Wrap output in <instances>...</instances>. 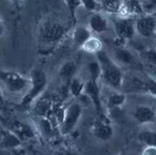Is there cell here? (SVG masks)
I'll list each match as a JSON object with an SVG mask.
<instances>
[{"mask_svg":"<svg viewBox=\"0 0 156 155\" xmlns=\"http://www.w3.org/2000/svg\"><path fill=\"white\" fill-rule=\"evenodd\" d=\"M69 33V28L60 20L47 19L42 22L38 31L37 48L42 55L52 54L65 40Z\"/></svg>","mask_w":156,"mask_h":155,"instance_id":"obj_1","label":"cell"},{"mask_svg":"<svg viewBox=\"0 0 156 155\" xmlns=\"http://www.w3.org/2000/svg\"><path fill=\"white\" fill-rule=\"evenodd\" d=\"M96 58L100 63L102 79L111 89L121 90L125 80V73L122 66L103 50L96 55Z\"/></svg>","mask_w":156,"mask_h":155,"instance_id":"obj_2","label":"cell"},{"mask_svg":"<svg viewBox=\"0 0 156 155\" xmlns=\"http://www.w3.org/2000/svg\"><path fill=\"white\" fill-rule=\"evenodd\" d=\"M31 84L26 94L22 97L21 107L28 109L34 105L35 102L38 101L41 95L44 92L48 87V79L47 73L41 68H34L30 73Z\"/></svg>","mask_w":156,"mask_h":155,"instance_id":"obj_3","label":"cell"},{"mask_svg":"<svg viewBox=\"0 0 156 155\" xmlns=\"http://www.w3.org/2000/svg\"><path fill=\"white\" fill-rule=\"evenodd\" d=\"M0 80L4 89L12 95H25L31 84L30 77L12 70H1Z\"/></svg>","mask_w":156,"mask_h":155,"instance_id":"obj_4","label":"cell"},{"mask_svg":"<svg viewBox=\"0 0 156 155\" xmlns=\"http://www.w3.org/2000/svg\"><path fill=\"white\" fill-rule=\"evenodd\" d=\"M82 105L79 102H71L65 107L60 123V132L64 136L71 133L77 126L82 117Z\"/></svg>","mask_w":156,"mask_h":155,"instance_id":"obj_5","label":"cell"},{"mask_svg":"<svg viewBox=\"0 0 156 155\" xmlns=\"http://www.w3.org/2000/svg\"><path fill=\"white\" fill-rule=\"evenodd\" d=\"M113 28L118 40L121 42H128L136 34L135 30V19L128 16L116 15L113 20Z\"/></svg>","mask_w":156,"mask_h":155,"instance_id":"obj_6","label":"cell"},{"mask_svg":"<svg viewBox=\"0 0 156 155\" xmlns=\"http://www.w3.org/2000/svg\"><path fill=\"white\" fill-rule=\"evenodd\" d=\"M136 34L149 39L156 36V16L152 13H143L135 19Z\"/></svg>","mask_w":156,"mask_h":155,"instance_id":"obj_7","label":"cell"},{"mask_svg":"<svg viewBox=\"0 0 156 155\" xmlns=\"http://www.w3.org/2000/svg\"><path fill=\"white\" fill-rule=\"evenodd\" d=\"M84 94L87 96V99L91 102L94 109L96 110L98 115L102 116L103 112V101H102V95L99 83L97 81H93L88 79L86 81Z\"/></svg>","mask_w":156,"mask_h":155,"instance_id":"obj_8","label":"cell"},{"mask_svg":"<svg viewBox=\"0 0 156 155\" xmlns=\"http://www.w3.org/2000/svg\"><path fill=\"white\" fill-rule=\"evenodd\" d=\"M91 132L97 139L102 141H108L114 136V129L110 122L104 116H100L93 123L91 126Z\"/></svg>","mask_w":156,"mask_h":155,"instance_id":"obj_9","label":"cell"},{"mask_svg":"<svg viewBox=\"0 0 156 155\" xmlns=\"http://www.w3.org/2000/svg\"><path fill=\"white\" fill-rule=\"evenodd\" d=\"M88 27L93 34H104L109 30V20L99 11L92 12L88 20Z\"/></svg>","mask_w":156,"mask_h":155,"instance_id":"obj_10","label":"cell"},{"mask_svg":"<svg viewBox=\"0 0 156 155\" xmlns=\"http://www.w3.org/2000/svg\"><path fill=\"white\" fill-rule=\"evenodd\" d=\"M133 118L139 125L151 124L156 120V111L148 106H138L133 111Z\"/></svg>","mask_w":156,"mask_h":155,"instance_id":"obj_11","label":"cell"},{"mask_svg":"<svg viewBox=\"0 0 156 155\" xmlns=\"http://www.w3.org/2000/svg\"><path fill=\"white\" fill-rule=\"evenodd\" d=\"M126 102V95L121 90L112 89L106 97V108L108 111H114L122 108Z\"/></svg>","mask_w":156,"mask_h":155,"instance_id":"obj_12","label":"cell"},{"mask_svg":"<svg viewBox=\"0 0 156 155\" xmlns=\"http://www.w3.org/2000/svg\"><path fill=\"white\" fill-rule=\"evenodd\" d=\"M0 144L2 149H15L21 146L22 140L12 129H5L1 130Z\"/></svg>","mask_w":156,"mask_h":155,"instance_id":"obj_13","label":"cell"},{"mask_svg":"<svg viewBox=\"0 0 156 155\" xmlns=\"http://www.w3.org/2000/svg\"><path fill=\"white\" fill-rule=\"evenodd\" d=\"M116 62L121 65V66H130L136 62L134 55L131 52L129 48H126L125 47L120 46L118 47L114 51V58Z\"/></svg>","mask_w":156,"mask_h":155,"instance_id":"obj_14","label":"cell"},{"mask_svg":"<svg viewBox=\"0 0 156 155\" xmlns=\"http://www.w3.org/2000/svg\"><path fill=\"white\" fill-rule=\"evenodd\" d=\"M93 36V32L90 30L88 26H76L74 29L72 30L71 33V40L73 44L76 48H81L84 43L87 41L89 38H91Z\"/></svg>","mask_w":156,"mask_h":155,"instance_id":"obj_15","label":"cell"},{"mask_svg":"<svg viewBox=\"0 0 156 155\" xmlns=\"http://www.w3.org/2000/svg\"><path fill=\"white\" fill-rule=\"evenodd\" d=\"M145 13L143 9L142 2L139 0H122V8L121 11V16H128V17H133V16H139Z\"/></svg>","mask_w":156,"mask_h":155,"instance_id":"obj_16","label":"cell"},{"mask_svg":"<svg viewBox=\"0 0 156 155\" xmlns=\"http://www.w3.org/2000/svg\"><path fill=\"white\" fill-rule=\"evenodd\" d=\"M76 71H77V66L75 62H72V60H67V62H63L60 65V67L58 69V77L68 87L71 79L76 75Z\"/></svg>","mask_w":156,"mask_h":155,"instance_id":"obj_17","label":"cell"},{"mask_svg":"<svg viewBox=\"0 0 156 155\" xmlns=\"http://www.w3.org/2000/svg\"><path fill=\"white\" fill-rule=\"evenodd\" d=\"M81 50L86 54L96 55L100 51H103V43L99 38L92 36L91 38H89L84 43L83 46L81 47Z\"/></svg>","mask_w":156,"mask_h":155,"instance_id":"obj_18","label":"cell"},{"mask_svg":"<svg viewBox=\"0 0 156 155\" xmlns=\"http://www.w3.org/2000/svg\"><path fill=\"white\" fill-rule=\"evenodd\" d=\"M101 10L108 14L120 15L122 8V0H100Z\"/></svg>","mask_w":156,"mask_h":155,"instance_id":"obj_19","label":"cell"},{"mask_svg":"<svg viewBox=\"0 0 156 155\" xmlns=\"http://www.w3.org/2000/svg\"><path fill=\"white\" fill-rule=\"evenodd\" d=\"M86 81H84L80 76L75 75L71 79L70 83L68 85V90L71 96L74 98H81L84 95V89H85Z\"/></svg>","mask_w":156,"mask_h":155,"instance_id":"obj_20","label":"cell"},{"mask_svg":"<svg viewBox=\"0 0 156 155\" xmlns=\"http://www.w3.org/2000/svg\"><path fill=\"white\" fill-rule=\"evenodd\" d=\"M11 129L21 138L22 141L30 139V138L34 137L35 136L34 129L24 123H16Z\"/></svg>","mask_w":156,"mask_h":155,"instance_id":"obj_21","label":"cell"},{"mask_svg":"<svg viewBox=\"0 0 156 155\" xmlns=\"http://www.w3.org/2000/svg\"><path fill=\"white\" fill-rule=\"evenodd\" d=\"M86 69H87V73L89 78L93 81H97L99 82V80L102 79V71H101V66L99 62L97 60H93L90 62L87 65H86Z\"/></svg>","mask_w":156,"mask_h":155,"instance_id":"obj_22","label":"cell"},{"mask_svg":"<svg viewBox=\"0 0 156 155\" xmlns=\"http://www.w3.org/2000/svg\"><path fill=\"white\" fill-rule=\"evenodd\" d=\"M138 139L144 145L156 146V132L151 130H143L138 134Z\"/></svg>","mask_w":156,"mask_h":155,"instance_id":"obj_23","label":"cell"},{"mask_svg":"<svg viewBox=\"0 0 156 155\" xmlns=\"http://www.w3.org/2000/svg\"><path fill=\"white\" fill-rule=\"evenodd\" d=\"M39 125H38V129L41 132H42L43 136H50L51 132H52V128H51V125L50 123V121L48 119H46L44 116H40L39 117Z\"/></svg>","mask_w":156,"mask_h":155,"instance_id":"obj_24","label":"cell"},{"mask_svg":"<svg viewBox=\"0 0 156 155\" xmlns=\"http://www.w3.org/2000/svg\"><path fill=\"white\" fill-rule=\"evenodd\" d=\"M63 2L65 4V6L67 7V9L69 10L71 19L74 21V20L76 19L77 10L82 6L81 0H63Z\"/></svg>","mask_w":156,"mask_h":155,"instance_id":"obj_25","label":"cell"},{"mask_svg":"<svg viewBox=\"0 0 156 155\" xmlns=\"http://www.w3.org/2000/svg\"><path fill=\"white\" fill-rule=\"evenodd\" d=\"M145 93L156 98V78L152 76H145Z\"/></svg>","mask_w":156,"mask_h":155,"instance_id":"obj_26","label":"cell"},{"mask_svg":"<svg viewBox=\"0 0 156 155\" xmlns=\"http://www.w3.org/2000/svg\"><path fill=\"white\" fill-rule=\"evenodd\" d=\"M81 4L82 7H84L86 10L91 12L99 11L101 9L100 3L97 0H81Z\"/></svg>","mask_w":156,"mask_h":155,"instance_id":"obj_27","label":"cell"},{"mask_svg":"<svg viewBox=\"0 0 156 155\" xmlns=\"http://www.w3.org/2000/svg\"><path fill=\"white\" fill-rule=\"evenodd\" d=\"M143 56L150 64L156 66V48L153 47L151 48H147L143 51Z\"/></svg>","mask_w":156,"mask_h":155,"instance_id":"obj_28","label":"cell"},{"mask_svg":"<svg viewBox=\"0 0 156 155\" xmlns=\"http://www.w3.org/2000/svg\"><path fill=\"white\" fill-rule=\"evenodd\" d=\"M142 5L145 13H153L156 11V0H143Z\"/></svg>","mask_w":156,"mask_h":155,"instance_id":"obj_29","label":"cell"},{"mask_svg":"<svg viewBox=\"0 0 156 155\" xmlns=\"http://www.w3.org/2000/svg\"><path fill=\"white\" fill-rule=\"evenodd\" d=\"M142 155H156V146L155 145H145L142 150Z\"/></svg>","mask_w":156,"mask_h":155,"instance_id":"obj_30","label":"cell"},{"mask_svg":"<svg viewBox=\"0 0 156 155\" xmlns=\"http://www.w3.org/2000/svg\"><path fill=\"white\" fill-rule=\"evenodd\" d=\"M23 1L24 0H10L12 5L17 8V9H21V7L23 5Z\"/></svg>","mask_w":156,"mask_h":155,"instance_id":"obj_31","label":"cell"},{"mask_svg":"<svg viewBox=\"0 0 156 155\" xmlns=\"http://www.w3.org/2000/svg\"><path fill=\"white\" fill-rule=\"evenodd\" d=\"M154 48H156V38H155V40H154Z\"/></svg>","mask_w":156,"mask_h":155,"instance_id":"obj_32","label":"cell"}]
</instances>
